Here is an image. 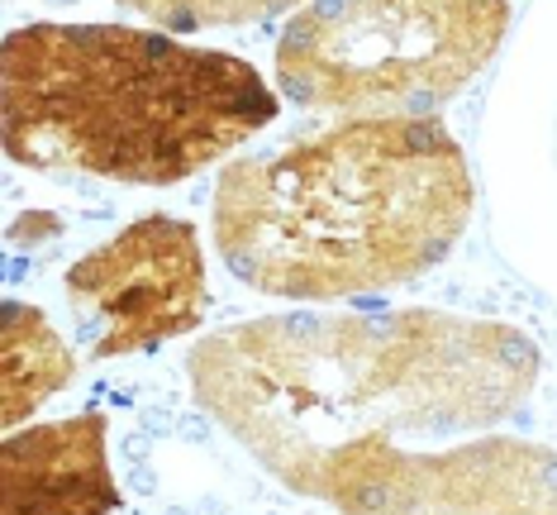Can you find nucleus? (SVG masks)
Here are the masks:
<instances>
[{"label": "nucleus", "mask_w": 557, "mask_h": 515, "mask_svg": "<svg viewBox=\"0 0 557 515\" xmlns=\"http://www.w3.org/2000/svg\"><path fill=\"white\" fill-rule=\"evenodd\" d=\"M182 377L262 477L338 515H557V449L529 434L543 358L510 320L252 316L200 334Z\"/></svg>", "instance_id": "1"}, {"label": "nucleus", "mask_w": 557, "mask_h": 515, "mask_svg": "<svg viewBox=\"0 0 557 515\" xmlns=\"http://www.w3.org/2000/svg\"><path fill=\"white\" fill-rule=\"evenodd\" d=\"M476 210L443 115H362L244 154L214 182L210 230L248 292L352 306L453 258Z\"/></svg>", "instance_id": "2"}, {"label": "nucleus", "mask_w": 557, "mask_h": 515, "mask_svg": "<svg viewBox=\"0 0 557 515\" xmlns=\"http://www.w3.org/2000/svg\"><path fill=\"white\" fill-rule=\"evenodd\" d=\"M0 96L10 162L115 186H176L282 115L252 62L134 24L10 29Z\"/></svg>", "instance_id": "3"}, {"label": "nucleus", "mask_w": 557, "mask_h": 515, "mask_svg": "<svg viewBox=\"0 0 557 515\" xmlns=\"http://www.w3.org/2000/svg\"><path fill=\"white\" fill-rule=\"evenodd\" d=\"M510 0H310L272 48L276 91L310 115H434L500 53Z\"/></svg>", "instance_id": "4"}, {"label": "nucleus", "mask_w": 557, "mask_h": 515, "mask_svg": "<svg viewBox=\"0 0 557 515\" xmlns=\"http://www.w3.org/2000/svg\"><path fill=\"white\" fill-rule=\"evenodd\" d=\"M72 330L96 363L162 348L210 310L206 254L191 220L138 216L62 278Z\"/></svg>", "instance_id": "5"}, {"label": "nucleus", "mask_w": 557, "mask_h": 515, "mask_svg": "<svg viewBox=\"0 0 557 515\" xmlns=\"http://www.w3.org/2000/svg\"><path fill=\"white\" fill-rule=\"evenodd\" d=\"M120 482L110 468V416L44 420L5 434L0 454V515H115Z\"/></svg>", "instance_id": "6"}, {"label": "nucleus", "mask_w": 557, "mask_h": 515, "mask_svg": "<svg viewBox=\"0 0 557 515\" xmlns=\"http://www.w3.org/2000/svg\"><path fill=\"white\" fill-rule=\"evenodd\" d=\"M0 334H5L0 339V354H5V401H0L5 410H0V420H5V430H20V420H29L48 396H58L77 377V354H72L58 324L20 296L5 301V330Z\"/></svg>", "instance_id": "7"}, {"label": "nucleus", "mask_w": 557, "mask_h": 515, "mask_svg": "<svg viewBox=\"0 0 557 515\" xmlns=\"http://www.w3.org/2000/svg\"><path fill=\"white\" fill-rule=\"evenodd\" d=\"M124 10L144 15L158 29H176V34H196V29H244L258 20H276V15H296L310 0H120Z\"/></svg>", "instance_id": "8"}]
</instances>
